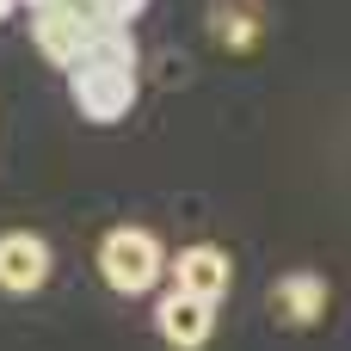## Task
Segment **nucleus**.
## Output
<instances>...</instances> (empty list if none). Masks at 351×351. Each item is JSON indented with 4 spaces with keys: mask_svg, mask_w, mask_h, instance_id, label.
<instances>
[{
    "mask_svg": "<svg viewBox=\"0 0 351 351\" xmlns=\"http://www.w3.org/2000/svg\"><path fill=\"white\" fill-rule=\"evenodd\" d=\"M271 321L278 327H290V333H308L321 315H327V302H333V290H327V278L321 271H290V278H278L271 284Z\"/></svg>",
    "mask_w": 351,
    "mask_h": 351,
    "instance_id": "obj_5",
    "label": "nucleus"
},
{
    "mask_svg": "<svg viewBox=\"0 0 351 351\" xmlns=\"http://www.w3.org/2000/svg\"><path fill=\"white\" fill-rule=\"evenodd\" d=\"M173 290H179V296H197V302H210V308H222L228 290H234V265H228V253L210 247V241L185 247V253L173 259Z\"/></svg>",
    "mask_w": 351,
    "mask_h": 351,
    "instance_id": "obj_4",
    "label": "nucleus"
},
{
    "mask_svg": "<svg viewBox=\"0 0 351 351\" xmlns=\"http://www.w3.org/2000/svg\"><path fill=\"white\" fill-rule=\"evenodd\" d=\"M49 284V241L31 228L0 234V290L6 296H37Z\"/></svg>",
    "mask_w": 351,
    "mask_h": 351,
    "instance_id": "obj_6",
    "label": "nucleus"
},
{
    "mask_svg": "<svg viewBox=\"0 0 351 351\" xmlns=\"http://www.w3.org/2000/svg\"><path fill=\"white\" fill-rule=\"evenodd\" d=\"M154 327H160V339H167L173 351H204V346H210V333H216V308L197 302V296L167 290L160 308H154Z\"/></svg>",
    "mask_w": 351,
    "mask_h": 351,
    "instance_id": "obj_7",
    "label": "nucleus"
},
{
    "mask_svg": "<svg viewBox=\"0 0 351 351\" xmlns=\"http://www.w3.org/2000/svg\"><path fill=\"white\" fill-rule=\"evenodd\" d=\"M93 31H99V19L86 12V0H43V6H31V43L56 68H74L80 49L93 43Z\"/></svg>",
    "mask_w": 351,
    "mask_h": 351,
    "instance_id": "obj_3",
    "label": "nucleus"
},
{
    "mask_svg": "<svg viewBox=\"0 0 351 351\" xmlns=\"http://www.w3.org/2000/svg\"><path fill=\"white\" fill-rule=\"evenodd\" d=\"M99 278L117 296H148L167 278V247L154 241V228H111L99 241Z\"/></svg>",
    "mask_w": 351,
    "mask_h": 351,
    "instance_id": "obj_2",
    "label": "nucleus"
},
{
    "mask_svg": "<svg viewBox=\"0 0 351 351\" xmlns=\"http://www.w3.org/2000/svg\"><path fill=\"white\" fill-rule=\"evenodd\" d=\"M86 12H93L99 25H123V31H130V19H142L148 0H86Z\"/></svg>",
    "mask_w": 351,
    "mask_h": 351,
    "instance_id": "obj_9",
    "label": "nucleus"
},
{
    "mask_svg": "<svg viewBox=\"0 0 351 351\" xmlns=\"http://www.w3.org/2000/svg\"><path fill=\"white\" fill-rule=\"evenodd\" d=\"M142 93V49L123 25H99L93 43L80 49V62L68 68V99L86 123H117L130 117Z\"/></svg>",
    "mask_w": 351,
    "mask_h": 351,
    "instance_id": "obj_1",
    "label": "nucleus"
},
{
    "mask_svg": "<svg viewBox=\"0 0 351 351\" xmlns=\"http://www.w3.org/2000/svg\"><path fill=\"white\" fill-rule=\"evenodd\" d=\"M210 31L222 49H253L265 31V6L259 0H210Z\"/></svg>",
    "mask_w": 351,
    "mask_h": 351,
    "instance_id": "obj_8",
    "label": "nucleus"
},
{
    "mask_svg": "<svg viewBox=\"0 0 351 351\" xmlns=\"http://www.w3.org/2000/svg\"><path fill=\"white\" fill-rule=\"evenodd\" d=\"M31 6H43V0H31Z\"/></svg>",
    "mask_w": 351,
    "mask_h": 351,
    "instance_id": "obj_10",
    "label": "nucleus"
}]
</instances>
